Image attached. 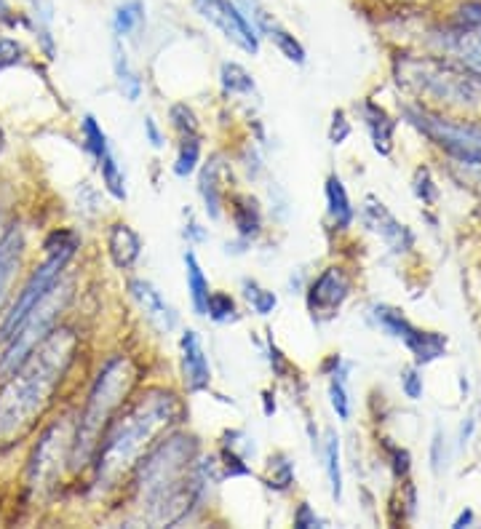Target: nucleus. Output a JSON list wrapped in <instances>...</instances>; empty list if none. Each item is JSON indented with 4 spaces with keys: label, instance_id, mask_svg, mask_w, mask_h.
Segmentation results:
<instances>
[{
    "label": "nucleus",
    "instance_id": "dca6fc26",
    "mask_svg": "<svg viewBox=\"0 0 481 529\" xmlns=\"http://www.w3.org/2000/svg\"><path fill=\"white\" fill-rule=\"evenodd\" d=\"M131 297L137 300V305L142 308L145 318L158 329L161 334H169L177 326V313L169 302L164 300V294L158 292L150 281H131Z\"/></svg>",
    "mask_w": 481,
    "mask_h": 529
},
{
    "label": "nucleus",
    "instance_id": "58836bf2",
    "mask_svg": "<svg viewBox=\"0 0 481 529\" xmlns=\"http://www.w3.org/2000/svg\"><path fill=\"white\" fill-rule=\"evenodd\" d=\"M19 59H22V46L11 38H0V70L17 65Z\"/></svg>",
    "mask_w": 481,
    "mask_h": 529
},
{
    "label": "nucleus",
    "instance_id": "09e8293b",
    "mask_svg": "<svg viewBox=\"0 0 481 529\" xmlns=\"http://www.w3.org/2000/svg\"><path fill=\"white\" fill-rule=\"evenodd\" d=\"M468 524H473V511H471V508H465V511L460 513V516H457L455 524H452V527H455V529H463V527H468Z\"/></svg>",
    "mask_w": 481,
    "mask_h": 529
},
{
    "label": "nucleus",
    "instance_id": "a18cd8bd",
    "mask_svg": "<svg viewBox=\"0 0 481 529\" xmlns=\"http://www.w3.org/2000/svg\"><path fill=\"white\" fill-rule=\"evenodd\" d=\"M431 463L433 471H441V463H444V436H441V431H436V436H433Z\"/></svg>",
    "mask_w": 481,
    "mask_h": 529
},
{
    "label": "nucleus",
    "instance_id": "e433bc0d",
    "mask_svg": "<svg viewBox=\"0 0 481 529\" xmlns=\"http://www.w3.org/2000/svg\"><path fill=\"white\" fill-rule=\"evenodd\" d=\"M457 19L465 30H476L481 33V3L479 0H471V3H463L460 11H457Z\"/></svg>",
    "mask_w": 481,
    "mask_h": 529
},
{
    "label": "nucleus",
    "instance_id": "864d4df0",
    "mask_svg": "<svg viewBox=\"0 0 481 529\" xmlns=\"http://www.w3.org/2000/svg\"><path fill=\"white\" fill-rule=\"evenodd\" d=\"M0 150H3V134H0Z\"/></svg>",
    "mask_w": 481,
    "mask_h": 529
},
{
    "label": "nucleus",
    "instance_id": "72a5a7b5",
    "mask_svg": "<svg viewBox=\"0 0 481 529\" xmlns=\"http://www.w3.org/2000/svg\"><path fill=\"white\" fill-rule=\"evenodd\" d=\"M294 484V465L286 460L284 455L276 457V460H270V476H268V487L278 489V492H284Z\"/></svg>",
    "mask_w": 481,
    "mask_h": 529
},
{
    "label": "nucleus",
    "instance_id": "1a4fd4ad",
    "mask_svg": "<svg viewBox=\"0 0 481 529\" xmlns=\"http://www.w3.org/2000/svg\"><path fill=\"white\" fill-rule=\"evenodd\" d=\"M375 321L383 326L391 337H396V340H401L407 345L417 364H431V361L441 359V356L447 353V337H444V334L420 332L417 326H412L407 318L401 316L399 310L377 305Z\"/></svg>",
    "mask_w": 481,
    "mask_h": 529
},
{
    "label": "nucleus",
    "instance_id": "20e7f679",
    "mask_svg": "<svg viewBox=\"0 0 481 529\" xmlns=\"http://www.w3.org/2000/svg\"><path fill=\"white\" fill-rule=\"evenodd\" d=\"M134 383H137V367H134V361L129 356H115L102 367L97 383H94L89 399H86V407L81 412L78 431L73 436V447H70L73 468L86 465L89 457L97 452L99 436L105 433L113 415L121 409Z\"/></svg>",
    "mask_w": 481,
    "mask_h": 529
},
{
    "label": "nucleus",
    "instance_id": "8fccbe9b",
    "mask_svg": "<svg viewBox=\"0 0 481 529\" xmlns=\"http://www.w3.org/2000/svg\"><path fill=\"white\" fill-rule=\"evenodd\" d=\"M185 236H190V238H193V241H204L206 233H204V230H201V228H198L196 222H190V228L185 230Z\"/></svg>",
    "mask_w": 481,
    "mask_h": 529
},
{
    "label": "nucleus",
    "instance_id": "3c124183",
    "mask_svg": "<svg viewBox=\"0 0 481 529\" xmlns=\"http://www.w3.org/2000/svg\"><path fill=\"white\" fill-rule=\"evenodd\" d=\"M262 399H265V415H273V412H276V401H270L273 396H270V393H262Z\"/></svg>",
    "mask_w": 481,
    "mask_h": 529
},
{
    "label": "nucleus",
    "instance_id": "c9c22d12",
    "mask_svg": "<svg viewBox=\"0 0 481 529\" xmlns=\"http://www.w3.org/2000/svg\"><path fill=\"white\" fill-rule=\"evenodd\" d=\"M415 196L420 198L423 204H436V198H439V190H436V185H433V177L428 169H417Z\"/></svg>",
    "mask_w": 481,
    "mask_h": 529
},
{
    "label": "nucleus",
    "instance_id": "a19ab883",
    "mask_svg": "<svg viewBox=\"0 0 481 529\" xmlns=\"http://www.w3.org/2000/svg\"><path fill=\"white\" fill-rule=\"evenodd\" d=\"M401 388L407 393V399L417 401L423 396V377L417 375V369H407L404 377H401Z\"/></svg>",
    "mask_w": 481,
    "mask_h": 529
},
{
    "label": "nucleus",
    "instance_id": "f3484780",
    "mask_svg": "<svg viewBox=\"0 0 481 529\" xmlns=\"http://www.w3.org/2000/svg\"><path fill=\"white\" fill-rule=\"evenodd\" d=\"M361 121L367 126L369 137L375 142V150L380 155H391L393 150V131H396V121L385 113L383 107L375 105L372 99H364L359 105Z\"/></svg>",
    "mask_w": 481,
    "mask_h": 529
},
{
    "label": "nucleus",
    "instance_id": "39448f33",
    "mask_svg": "<svg viewBox=\"0 0 481 529\" xmlns=\"http://www.w3.org/2000/svg\"><path fill=\"white\" fill-rule=\"evenodd\" d=\"M399 83L417 91L420 97H431L447 105H481V81H476V75L441 59H401Z\"/></svg>",
    "mask_w": 481,
    "mask_h": 529
},
{
    "label": "nucleus",
    "instance_id": "49530a36",
    "mask_svg": "<svg viewBox=\"0 0 481 529\" xmlns=\"http://www.w3.org/2000/svg\"><path fill=\"white\" fill-rule=\"evenodd\" d=\"M145 134H147V142L158 150V147H164V134H161V129H158V123H155V118H145Z\"/></svg>",
    "mask_w": 481,
    "mask_h": 529
},
{
    "label": "nucleus",
    "instance_id": "f03ea898",
    "mask_svg": "<svg viewBox=\"0 0 481 529\" xmlns=\"http://www.w3.org/2000/svg\"><path fill=\"white\" fill-rule=\"evenodd\" d=\"M182 404L172 391L153 388L115 417L97 444V484L110 487L139 463V457L161 433L180 423Z\"/></svg>",
    "mask_w": 481,
    "mask_h": 529
},
{
    "label": "nucleus",
    "instance_id": "79ce46f5",
    "mask_svg": "<svg viewBox=\"0 0 481 529\" xmlns=\"http://www.w3.org/2000/svg\"><path fill=\"white\" fill-rule=\"evenodd\" d=\"M318 524H324V521L318 519L308 503H300V508H297V513H294V527L310 529V527H318Z\"/></svg>",
    "mask_w": 481,
    "mask_h": 529
},
{
    "label": "nucleus",
    "instance_id": "2f4dec72",
    "mask_svg": "<svg viewBox=\"0 0 481 529\" xmlns=\"http://www.w3.org/2000/svg\"><path fill=\"white\" fill-rule=\"evenodd\" d=\"M83 139H86V150H89L97 161L110 150L107 134L102 131V126H99L94 115H86V118H83Z\"/></svg>",
    "mask_w": 481,
    "mask_h": 529
},
{
    "label": "nucleus",
    "instance_id": "4c0bfd02",
    "mask_svg": "<svg viewBox=\"0 0 481 529\" xmlns=\"http://www.w3.org/2000/svg\"><path fill=\"white\" fill-rule=\"evenodd\" d=\"M455 174L463 182L473 185V188H481V158H476V161H457Z\"/></svg>",
    "mask_w": 481,
    "mask_h": 529
},
{
    "label": "nucleus",
    "instance_id": "423d86ee",
    "mask_svg": "<svg viewBox=\"0 0 481 529\" xmlns=\"http://www.w3.org/2000/svg\"><path fill=\"white\" fill-rule=\"evenodd\" d=\"M75 249H78V236L70 233V230H57L51 233L49 241H46V260L35 268V273L30 276V281L25 284V289L19 292L17 302L11 305V310L3 318L0 324V340L9 342L14 337L22 321L30 316V310L38 305V302L49 294V289L59 281L62 270L67 268V262L73 260Z\"/></svg>",
    "mask_w": 481,
    "mask_h": 529
},
{
    "label": "nucleus",
    "instance_id": "f704fd0d",
    "mask_svg": "<svg viewBox=\"0 0 481 529\" xmlns=\"http://www.w3.org/2000/svg\"><path fill=\"white\" fill-rule=\"evenodd\" d=\"M172 126L182 134V139L185 137H198V121H196V113L190 110L188 105H174L172 107Z\"/></svg>",
    "mask_w": 481,
    "mask_h": 529
},
{
    "label": "nucleus",
    "instance_id": "0eeeda50",
    "mask_svg": "<svg viewBox=\"0 0 481 529\" xmlns=\"http://www.w3.org/2000/svg\"><path fill=\"white\" fill-rule=\"evenodd\" d=\"M70 289H73L70 284L59 286L57 281V284L49 289V294L30 310V316L22 321V326H19L17 332H14V337L9 340L6 353L0 356V377H9L11 372L54 332L59 313H62L67 302H70Z\"/></svg>",
    "mask_w": 481,
    "mask_h": 529
},
{
    "label": "nucleus",
    "instance_id": "c85d7f7f",
    "mask_svg": "<svg viewBox=\"0 0 481 529\" xmlns=\"http://www.w3.org/2000/svg\"><path fill=\"white\" fill-rule=\"evenodd\" d=\"M220 78L225 94H254L252 75L246 73L241 65H236V62H225L220 70Z\"/></svg>",
    "mask_w": 481,
    "mask_h": 529
},
{
    "label": "nucleus",
    "instance_id": "7ed1b4c3",
    "mask_svg": "<svg viewBox=\"0 0 481 529\" xmlns=\"http://www.w3.org/2000/svg\"><path fill=\"white\" fill-rule=\"evenodd\" d=\"M193 460L196 439L172 436L139 463V497L155 524H174L188 513L190 497L198 489V481L190 479Z\"/></svg>",
    "mask_w": 481,
    "mask_h": 529
},
{
    "label": "nucleus",
    "instance_id": "4be33fe9",
    "mask_svg": "<svg viewBox=\"0 0 481 529\" xmlns=\"http://www.w3.org/2000/svg\"><path fill=\"white\" fill-rule=\"evenodd\" d=\"M324 190H327V206H329V217H332V222H335L337 228H348V225L353 222V217H356V212H353L351 198H348V190H345L343 180L332 174Z\"/></svg>",
    "mask_w": 481,
    "mask_h": 529
},
{
    "label": "nucleus",
    "instance_id": "2eb2a0df",
    "mask_svg": "<svg viewBox=\"0 0 481 529\" xmlns=\"http://www.w3.org/2000/svg\"><path fill=\"white\" fill-rule=\"evenodd\" d=\"M182 375H185V388L190 393L206 391L209 383H212V367H209V359H206L201 337L193 329L182 334Z\"/></svg>",
    "mask_w": 481,
    "mask_h": 529
},
{
    "label": "nucleus",
    "instance_id": "f257e3e1",
    "mask_svg": "<svg viewBox=\"0 0 481 529\" xmlns=\"http://www.w3.org/2000/svg\"><path fill=\"white\" fill-rule=\"evenodd\" d=\"M78 350L73 329H54L0 388V447L22 439L65 380Z\"/></svg>",
    "mask_w": 481,
    "mask_h": 529
},
{
    "label": "nucleus",
    "instance_id": "f8f14e48",
    "mask_svg": "<svg viewBox=\"0 0 481 529\" xmlns=\"http://www.w3.org/2000/svg\"><path fill=\"white\" fill-rule=\"evenodd\" d=\"M348 294H351V281L345 276V270L327 268L308 289L310 313L318 321H329L337 316V310L343 308Z\"/></svg>",
    "mask_w": 481,
    "mask_h": 529
},
{
    "label": "nucleus",
    "instance_id": "de8ad7c7",
    "mask_svg": "<svg viewBox=\"0 0 481 529\" xmlns=\"http://www.w3.org/2000/svg\"><path fill=\"white\" fill-rule=\"evenodd\" d=\"M473 428H476V417H468V423H465L463 431H460V447H465V444H468Z\"/></svg>",
    "mask_w": 481,
    "mask_h": 529
},
{
    "label": "nucleus",
    "instance_id": "6e6552de",
    "mask_svg": "<svg viewBox=\"0 0 481 529\" xmlns=\"http://www.w3.org/2000/svg\"><path fill=\"white\" fill-rule=\"evenodd\" d=\"M404 118L431 142L444 147L455 161H476V158H481V129H476V126L449 123L439 118V115L415 110V107H407Z\"/></svg>",
    "mask_w": 481,
    "mask_h": 529
},
{
    "label": "nucleus",
    "instance_id": "a211bd4d",
    "mask_svg": "<svg viewBox=\"0 0 481 529\" xmlns=\"http://www.w3.org/2000/svg\"><path fill=\"white\" fill-rule=\"evenodd\" d=\"M22 254H25V236H22V230H6L3 238H0V300L9 294V286L17 278L19 265H22Z\"/></svg>",
    "mask_w": 481,
    "mask_h": 529
},
{
    "label": "nucleus",
    "instance_id": "ddd939ff",
    "mask_svg": "<svg viewBox=\"0 0 481 529\" xmlns=\"http://www.w3.org/2000/svg\"><path fill=\"white\" fill-rule=\"evenodd\" d=\"M238 3H241L244 17L252 22V27L257 33L270 38V43H276V49L281 51L289 62H294V65H305V49H302V43L297 41L286 27L278 25V19L262 6L260 0H238Z\"/></svg>",
    "mask_w": 481,
    "mask_h": 529
},
{
    "label": "nucleus",
    "instance_id": "9d476101",
    "mask_svg": "<svg viewBox=\"0 0 481 529\" xmlns=\"http://www.w3.org/2000/svg\"><path fill=\"white\" fill-rule=\"evenodd\" d=\"M193 6L206 22H212L228 41H233L238 49L246 54H257L260 51V38L252 22L244 17V11L238 9L233 0H193Z\"/></svg>",
    "mask_w": 481,
    "mask_h": 529
},
{
    "label": "nucleus",
    "instance_id": "6ab92c4d",
    "mask_svg": "<svg viewBox=\"0 0 481 529\" xmlns=\"http://www.w3.org/2000/svg\"><path fill=\"white\" fill-rule=\"evenodd\" d=\"M228 177V166H225V161H222V155H212L209 158V163L204 166V171H201V185H198V190H201V196H204V204H206V214L212 217V220H217L222 214V180Z\"/></svg>",
    "mask_w": 481,
    "mask_h": 529
},
{
    "label": "nucleus",
    "instance_id": "c03bdc74",
    "mask_svg": "<svg viewBox=\"0 0 481 529\" xmlns=\"http://www.w3.org/2000/svg\"><path fill=\"white\" fill-rule=\"evenodd\" d=\"M388 452H391V457H393V471H396V476H407L409 473L407 449H399V447H393V444H388Z\"/></svg>",
    "mask_w": 481,
    "mask_h": 529
},
{
    "label": "nucleus",
    "instance_id": "412c9836",
    "mask_svg": "<svg viewBox=\"0 0 481 529\" xmlns=\"http://www.w3.org/2000/svg\"><path fill=\"white\" fill-rule=\"evenodd\" d=\"M230 214H233V225H236L238 236L254 238L260 233L262 212L260 204H257L252 196H244V193L233 196V201H230Z\"/></svg>",
    "mask_w": 481,
    "mask_h": 529
},
{
    "label": "nucleus",
    "instance_id": "37998d69",
    "mask_svg": "<svg viewBox=\"0 0 481 529\" xmlns=\"http://www.w3.org/2000/svg\"><path fill=\"white\" fill-rule=\"evenodd\" d=\"M268 353H270V367H273V372H276L278 377H284L286 372H289V361L284 359V353L278 350V345L273 342V337H270V342H268Z\"/></svg>",
    "mask_w": 481,
    "mask_h": 529
},
{
    "label": "nucleus",
    "instance_id": "a878e982",
    "mask_svg": "<svg viewBox=\"0 0 481 529\" xmlns=\"http://www.w3.org/2000/svg\"><path fill=\"white\" fill-rule=\"evenodd\" d=\"M348 364H337L335 372H332V380H329V401L335 407L337 417L340 420H348L351 417V399H348Z\"/></svg>",
    "mask_w": 481,
    "mask_h": 529
},
{
    "label": "nucleus",
    "instance_id": "bb28decb",
    "mask_svg": "<svg viewBox=\"0 0 481 529\" xmlns=\"http://www.w3.org/2000/svg\"><path fill=\"white\" fill-rule=\"evenodd\" d=\"M99 171H102V182H105L107 193L118 201L126 198V177H123L121 166H118V158L113 155V150H107L102 158H99Z\"/></svg>",
    "mask_w": 481,
    "mask_h": 529
},
{
    "label": "nucleus",
    "instance_id": "4468645a",
    "mask_svg": "<svg viewBox=\"0 0 481 529\" xmlns=\"http://www.w3.org/2000/svg\"><path fill=\"white\" fill-rule=\"evenodd\" d=\"M361 220L367 222V228L375 230L377 236L383 238L385 244L391 246L396 254L409 252V249L415 246L412 230H409L407 225H401L377 198H367V204L361 209Z\"/></svg>",
    "mask_w": 481,
    "mask_h": 529
},
{
    "label": "nucleus",
    "instance_id": "393cba45",
    "mask_svg": "<svg viewBox=\"0 0 481 529\" xmlns=\"http://www.w3.org/2000/svg\"><path fill=\"white\" fill-rule=\"evenodd\" d=\"M324 468H327L332 497L340 503L343 500V465H340V436L335 431H327V441H324Z\"/></svg>",
    "mask_w": 481,
    "mask_h": 529
},
{
    "label": "nucleus",
    "instance_id": "c756f323",
    "mask_svg": "<svg viewBox=\"0 0 481 529\" xmlns=\"http://www.w3.org/2000/svg\"><path fill=\"white\" fill-rule=\"evenodd\" d=\"M198 158H201V142H198V137H185L180 145V153H177V161H174V174L177 177H190L196 171Z\"/></svg>",
    "mask_w": 481,
    "mask_h": 529
},
{
    "label": "nucleus",
    "instance_id": "aec40b11",
    "mask_svg": "<svg viewBox=\"0 0 481 529\" xmlns=\"http://www.w3.org/2000/svg\"><path fill=\"white\" fill-rule=\"evenodd\" d=\"M107 252H110V260L115 262V268H131L134 262L139 260V252H142V241L129 225H113L107 230Z\"/></svg>",
    "mask_w": 481,
    "mask_h": 529
},
{
    "label": "nucleus",
    "instance_id": "5701e85b",
    "mask_svg": "<svg viewBox=\"0 0 481 529\" xmlns=\"http://www.w3.org/2000/svg\"><path fill=\"white\" fill-rule=\"evenodd\" d=\"M113 67H115V78L121 83V91L129 97V102H137L139 94H142V81L137 78V73L131 70L129 57H126V51L121 46V38L115 35L113 41Z\"/></svg>",
    "mask_w": 481,
    "mask_h": 529
},
{
    "label": "nucleus",
    "instance_id": "473e14b6",
    "mask_svg": "<svg viewBox=\"0 0 481 529\" xmlns=\"http://www.w3.org/2000/svg\"><path fill=\"white\" fill-rule=\"evenodd\" d=\"M244 289H246V300H249V305H252L260 316L273 313V308H276L278 302L276 294L268 292V289H262V286H257L254 281H244Z\"/></svg>",
    "mask_w": 481,
    "mask_h": 529
},
{
    "label": "nucleus",
    "instance_id": "ea45409f",
    "mask_svg": "<svg viewBox=\"0 0 481 529\" xmlns=\"http://www.w3.org/2000/svg\"><path fill=\"white\" fill-rule=\"evenodd\" d=\"M351 137V123L345 118L343 110H337L335 118H332V129H329V139H332V145H343L345 139Z\"/></svg>",
    "mask_w": 481,
    "mask_h": 529
},
{
    "label": "nucleus",
    "instance_id": "b1692460",
    "mask_svg": "<svg viewBox=\"0 0 481 529\" xmlns=\"http://www.w3.org/2000/svg\"><path fill=\"white\" fill-rule=\"evenodd\" d=\"M185 270H188V292L193 310L198 316H206V300H209V281H206L204 270L198 265V257L193 252L185 254Z\"/></svg>",
    "mask_w": 481,
    "mask_h": 529
},
{
    "label": "nucleus",
    "instance_id": "7c9ffc66",
    "mask_svg": "<svg viewBox=\"0 0 481 529\" xmlns=\"http://www.w3.org/2000/svg\"><path fill=\"white\" fill-rule=\"evenodd\" d=\"M206 316L217 321V324H228V321H236V302L233 297L225 292H209V300H206Z\"/></svg>",
    "mask_w": 481,
    "mask_h": 529
},
{
    "label": "nucleus",
    "instance_id": "603ef678",
    "mask_svg": "<svg viewBox=\"0 0 481 529\" xmlns=\"http://www.w3.org/2000/svg\"><path fill=\"white\" fill-rule=\"evenodd\" d=\"M9 14V6H6V0H0V17H6Z\"/></svg>",
    "mask_w": 481,
    "mask_h": 529
},
{
    "label": "nucleus",
    "instance_id": "cd10ccee",
    "mask_svg": "<svg viewBox=\"0 0 481 529\" xmlns=\"http://www.w3.org/2000/svg\"><path fill=\"white\" fill-rule=\"evenodd\" d=\"M142 22H145V6H142V0H129V3H123V6L115 9L113 25L118 38L131 35L139 25H142Z\"/></svg>",
    "mask_w": 481,
    "mask_h": 529
},
{
    "label": "nucleus",
    "instance_id": "9b49d317",
    "mask_svg": "<svg viewBox=\"0 0 481 529\" xmlns=\"http://www.w3.org/2000/svg\"><path fill=\"white\" fill-rule=\"evenodd\" d=\"M70 447H73V439L65 436V428L51 425L46 436L38 441V449H35L33 465H30V484L43 487V484H51L57 479L59 471H62V460H65V455H70Z\"/></svg>",
    "mask_w": 481,
    "mask_h": 529
}]
</instances>
